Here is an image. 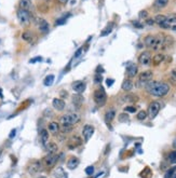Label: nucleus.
<instances>
[{
	"label": "nucleus",
	"mask_w": 176,
	"mask_h": 178,
	"mask_svg": "<svg viewBox=\"0 0 176 178\" xmlns=\"http://www.w3.org/2000/svg\"><path fill=\"white\" fill-rule=\"evenodd\" d=\"M146 91L153 96L163 97L170 92V85L165 82L149 81L146 84Z\"/></svg>",
	"instance_id": "1"
},
{
	"label": "nucleus",
	"mask_w": 176,
	"mask_h": 178,
	"mask_svg": "<svg viewBox=\"0 0 176 178\" xmlns=\"http://www.w3.org/2000/svg\"><path fill=\"white\" fill-rule=\"evenodd\" d=\"M80 121V116L77 113H68L61 117L59 122L62 125H74Z\"/></svg>",
	"instance_id": "2"
},
{
	"label": "nucleus",
	"mask_w": 176,
	"mask_h": 178,
	"mask_svg": "<svg viewBox=\"0 0 176 178\" xmlns=\"http://www.w3.org/2000/svg\"><path fill=\"white\" fill-rule=\"evenodd\" d=\"M93 97H94V102L96 103V105L99 107H103L107 102V94L103 87H99L95 91Z\"/></svg>",
	"instance_id": "3"
},
{
	"label": "nucleus",
	"mask_w": 176,
	"mask_h": 178,
	"mask_svg": "<svg viewBox=\"0 0 176 178\" xmlns=\"http://www.w3.org/2000/svg\"><path fill=\"white\" fill-rule=\"evenodd\" d=\"M59 161V155H56V153H49L43 158L42 162L43 165L48 168H52L55 166V164Z\"/></svg>",
	"instance_id": "4"
},
{
	"label": "nucleus",
	"mask_w": 176,
	"mask_h": 178,
	"mask_svg": "<svg viewBox=\"0 0 176 178\" xmlns=\"http://www.w3.org/2000/svg\"><path fill=\"white\" fill-rule=\"evenodd\" d=\"M17 19H19L21 24H23V25H28L30 23V21H31V15H30L29 11L20 9L17 11Z\"/></svg>",
	"instance_id": "5"
},
{
	"label": "nucleus",
	"mask_w": 176,
	"mask_h": 178,
	"mask_svg": "<svg viewBox=\"0 0 176 178\" xmlns=\"http://www.w3.org/2000/svg\"><path fill=\"white\" fill-rule=\"evenodd\" d=\"M160 108H161V105L158 102H151L149 104V106H148V113H147V116L149 117L150 119H155L158 116V113H159Z\"/></svg>",
	"instance_id": "6"
},
{
	"label": "nucleus",
	"mask_w": 176,
	"mask_h": 178,
	"mask_svg": "<svg viewBox=\"0 0 176 178\" xmlns=\"http://www.w3.org/2000/svg\"><path fill=\"white\" fill-rule=\"evenodd\" d=\"M153 77V74L151 70H145L143 72H140V76H138V82L140 83H144L147 84L149 82Z\"/></svg>",
	"instance_id": "7"
},
{
	"label": "nucleus",
	"mask_w": 176,
	"mask_h": 178,
	"mask_svg": "<svg viewBox=\"0 0 176 178\" xmlns=\"http://www.w3.org/2000/svg\"><path fill=\"white\" fill-rule=\"evenodd\" d=\"M42 171V164H41V162L39 161H34L30 163V165L28 166V172H29V174L31 175H36L38 173Z\"/></svg>",
	"instance_id": "8"
},
{
	"label": "nucleus",
	"mask_w": 176,
	"mask_h": 178,
	"mask_svg": "<svg viewBox=\"0 0 176 178\" xmlns=\"http://www.w3.org/2000/svg\"><path fill=\"white\" fill-rule=\"evenodd\" d=\"M36 25H37V27H38V29H39L42 34H47V32L49 31L50 25H49V23L47 22L44 19H37Z\"/></svg>",
	"instance_id": "9"
},
{
	"label": "nucleus",
	"mask_w": 176,
	"mask_h": 178,
	"mask_svg": "<svg viewBox=\"0 0 176 178\" xmlns=\"http://www.w3.org/2000/svg\"><path fill=\"white\" fill-rule=\"evenodd\" d=\"M138 61H140V65H144V66H147L151 63V53L149 51H144L142 54L140 55L138 57Z\"/></svg>",
	"instance_id": "10"
},
{
	"label": "nucleus",
	"mask_w": 176,
	"mask_h": 178,
	"mask_svg": "<svg viewBox=\"0 0 176 178\" xmlns=\"http://www.w3.org/2000/svg\"><path fill=\"white\" fill-rule=\"evenodd\" d=\"M93 133H94V127L90 124H87L84 125L83 129H82V136H83V139H84V142H89L90 138L92 137L93 135Z\"/></svg>",
	"instance_id": "11"
},
{
	"label": "nucleus",
	"mask_w": 176,
	"mask_h": 178,
	"mask_svg": "<svg viewBox=\"0 0 176 178\" xmlns=\"http://www.w3.org/2000/svg\"><path fill=\"white\" fill-rule=\"evenodd\" d=\"M81 144H82V139L80 138L79 136L75 135V136H72V137L69 138L67 146H68L69 149H74V148H76V147L80 146Z\"/></svg>",
	"instance_id": "12"
},
{
	"label": "nucleus",
	"mask_w": 176,
	"mask_h": 178,
	"mask_svg": "<svg viewBox=\"0 0 176 178\" xmlns=\"http://www.w3.org/2000/svg\"><path fill=\"white\" fill-rule=\"evenodd\" d=\"M125 72H127V77L129 78H134L137 74V72H138V67H137V65L136 64H130L127 67Z\"/></svg>",
	"instance_id": "13"
},
{
	"label": "nucleus",
	"mask_w": 176,
	"mask_h": 178,
	"mask_svg": "<svg viewBox=\"0 0 176 178\" xmlns=\"http://www.w3.org/2000/svg\"><path fill=\"white\" fill-rule=\"evenodd\" d=\"M85 83L84 82H82V81H77V82H75V83L72 84V89H74V91H75L77 94H81L84 92L85 90Z\"/></svg>",
	"instance_id": "14"
},
{
	"label": "nucleus",
	"mask_w": 176,
	"mask_h": 178,
	"mask_svg": "<svg viewBox=\"0 0 176 178\" xmlns=\"http://www.w3.org/2000/svg\"><path fill=\"white\" fill-rule=\"evenodd\" d=\"M52 105L54 107V109L57 110V111H63L65 108V102L61 98H54L52 102Z\"/></svg>",
	"instance_id": "15"
},
{
	"label": "nucleus",
	"mask_w": 176,
	"mask_h": 178,
	"mask_svg": "<svg viewBox=\"0 0 176 178\" xmlns=\"http://www.w3.org/2000/svg\"><path fill=\"white\" fill-rule=\"evenodd\" d=\"M59 131H61V127H59V123L57 122H50L49 123V126H48V132H50L51 134L53 135H56L59 134Z\"/></svg>",
	"instance_id": "16"
},
{
	"label": "nucleus",
	"mask_w": 176,
	"mask_h": 178,
	"mask_svg": "<svg viewBox=\"0 0 176 178\" xmlns=\"http://www.w3.org/2000/svg\"><path fill=\"white\" fill-rule=\"evenodd\" d=\"M80 161H79V159L77 157H72V158H69V160L67 161V167L69 169H75L77 166L79 165Z\"/></svg>",
	"instance_id": "17"
},
{
	"label": "nucleus",
	"mask_w": 176,
	"mask_h": 178,
	"mask_svg": "<svg viewBox=\"0 0 176 178\" xmlns=\"http://www.w3.org/2000/svg\"><path fill=\"white\" fill-rule=\"evenodd\" d=\"M164 57H165V55H163L162 53H158V54H156L151 58V61H152V64L155 66H158V65H160L164 61Z\"/></svg>",
	"instance_id": "18"
},
{
	"label": "nucleus",
	"mask_w": 176,
	"mask_h": 178,
	"mask_svg": "<svg viewBox=\"0 0 176 178\" xmlns=\"http://www.w3.org/2000/svg\"><path fill=\"white\" fill-rule=\"evenodd\" d=\"M40 142L43 146H46L49 142V132L47 129H41L40 132Z\"/></svg>",
	"instance_id": "19"
},
{
	"label": "nucleus",
	"mask_w": 176,
	"mask_h": 178,
	"mask_svg": "<svg viewBox=\"0 0 176 178\" xmlns=\"http://www.w3.org/2000/svg\"><path fill=\"white\" fill-rule=\"evenodd\" d=\"M121 89H122L124 92H130V91L133 89V82H132L130 79H125V80L122 82Z\"/></svg>",
	"instance_id": "20"
},
{
	"label": "nucleus",
	"mask_w": 176,
	"mask_h": 178,
	"mask_svg": "<svg viewBox=\"0 0 176 178\" xmlns=\"http://www.w3.org/2000/svg\"><path fill=\"white\" fill-rule=\"evenodd\" d=\"M46 149H47V151L49 152V153H56L57 152V150H59V147H57V145H56L55 142H48L46 146Z\"/></svg>",
	"instance_id": "21"
},
{
	"label": "nucleus",
	"mask_w": 176,
	"mask_h": 178,
	"mask_svg": "<svg viewBox=\"0 0 176 178\" xmlns=\"http://www.w3.org/2000/svg\"><path fill=\"white\" fill-rule=\"evenodd\" d=\"M20 9L29 11L31 9V2L30 0H20Z\"/></svg>",
	"instance_id": "22"
},
{
	"label": "nucleus",
	"mask_w": 176,
	"mask_h": 178,
	"mask_svg": "<svg viewBox=\"0 0 176 178\" xmlns=\"http://www.w3.org/2000/svg\"><path fill=\"white\" fill-rule=\"evenodd\" d=\"M112 28H114V23H109L106 27H105L103 30H102L101 32V36L102 37H105V36H108L109 34H110L111 31H112Z\"/></svg>",
	"instance_id": "23"
},
{
	"label": "nucleus",
	"mask_w": 176,
	"mask_h": 178,
	"mask_svg": "<svg viewBox=\"0 0 176 178\" xmlns=\"http://www.w3.org/2000/svg\"><path fill=\"white\" fill-rule=\"evenodd\" d=\"M167 3H169V0H155L153 6H156L157 9H163L167 6Z\"/></svg>",
	"instance_id": "24"
},
{
	"label": "nucleus",
	"mask_w": 176,
	"mask_h": 178,
	"mask_svg": "<svg viewBox=\"0 0 176 178\" xmlns=\"http://www.w3.org/2000/svg\"><path fill=\"white\" fill-rule=\"evenodd\" d=\"M114 116H116V112H114V110H109V111H107L106 112V114H105V121H106V123H109L114 120Z\"/></svg>",
	"instance_id": "25"
},
{
	"label": "nucleus",
	"mask_w": 176,
	"mask_h": 178,
	"mask_svg": "<svg viewBox=\"0 0 176 178\" xmlns=\"http://www.w3.org/2000/svg\"><path fill=\"white\" fill-rule=\"evenodd\" d=\"M53 176L55 178H63L65 176V173H64V169L62 167H56L53 172Z\"/></svg>",
	"instance_id": "26"
},
{
	"label": "nucleus",
	"mask_w": 176,
	"mask_h": 178,
	"mask_svg": "<svg viewBox=\"0 0 176 178\" xmlns=\"http://www.w3.org/2000/svg\"><path fill=\"white\" fill-rule=\"evenodd\" d=\"M153 21H155V23L159 24V25H161V24H163V23L166 22V15H163V14H158V15H156V17L153 19Z\"/></svg>",
	"instance_id": "27"
},
{
	"label": "nucleus",
	"mask_w": 176,
	"mask_h": 178,
	"mask_svg": "<svg viewBox=\"0 0 176 178\" xmlns=\"http://www.w3.org/2000/svg\"><path fill=\"white\" fill-rule=\"evenodd\" d=\"M33 38H34V36L30 31H24L23 34H22V39L27 42H31Z\"/></svg>",
	"instance_id": "28"
},
{
	"label": "nucleus",
	"mask_w": 176,
	"mask_h": 178,
	"mask_svg": "<svg viewBox=\"0 0 176 178\" xmlns=\"http://www.w3.org/2000/svg\"><path fill=\"white\" fill-rule=\"evenodd\" d=\"M53 81H54V76L53 74H49V76H47L44 81H43V83L46 86H51L53 84Z\"/></svg>",
	"instance_id": "29"
},
{
	"label": "nucleus",
	"mask_w": 176,
	"mask_h": 178,
	"mask_svg": "<svg viewBox=\"0 0 176 178\" xmlns=\"http://www.w3.org/2000/svg\"><path fill=\"white\" fill-rule=\"evenodd\" d=\"M166 22L169 24H175L176 23V13H171L166 16Z\"/></svg>",
	"instance_id": "30"
},
{
	"label": "nucleus",
	"mask_w": 176,
	"mask_h": 178,
	"mask_svg": "<svg viewBox=\"0 0 176 178\" xmlns=\"http://www.w3.org/2000/svg\"><path fill=\"white\" fill-rule=\"evenodd\" d=\"M170 81L172 84H176V68L172 69L170 72Z\"/></svg>",
	"instance_id": "31"
},
{
	"label": "nucleus",
	"mask_w": 176,
	"mask_h": 178,
	"mask_svg": "<svg viewBox=\"0 0 176 178\" xmlns=\"http://www.w3.org/2000/svg\"><path fill=\"white\" fill-rule=\"evenodd\" d=\"M123 98L125 102H136L137 100V96L132 95V94H130V95H125V96H123Z\"/></svg>",
	"instance_id": "32"
},
{
	"label": "nucleus",
	"mask_w": 176,
	"mask_h": 178,
	"mask_svg": "<svg viewBox=\"0 0 176 178\" xmlns=\"http://www.w3.org/2000/svg\"><path fill=\"white\" fill-rule=\"evenodd\" d=\"M169 161L173 164H176V151H172L169 154Z\"/></svg>",
	"instance_id": "33"
},
{
	"label": "nucleus",
	"mask_w": 176,
	"mask_h": 178,
	"mask_svg": "<svg viewBox=\"0 0 176 178\" xmlns=\"http://www.w3.org/2000/svg\"><path fill=\"white\" fill-rule=\"evenodd\" d=\"M147 118V112L145 111V110H140V112L137 113V119L138 120H145Z\"/></svg>",
	"instance_id": "34"
},
{
	"label": "nucleus",
	"mask_w": 176,
	"mask_h": 178,
	"mask_svg": "<svg viewBox=\"0 0 176 178\" xmlns=\"http://www.w3.org/2000/svg\"><path fill=\"white\" fill-rule=\"evenodd\" d=\"M119 121L120 122H127V121H129V116L127 113H121V114H119Z\"/></svg>",
	"instance_id": "35"
},
{
	"label": "nucleus",
	"mask_w": 176,
	"mask_h": 178,
	"mask_svg": "<svg viewBox=\"0 0 176 178\" xmlns=\"http://www.w3.org/2000/svg\"><path fill=\"white\" fill-rule=\"evenodd\" d=\"M175 172H176V167H173V168H171V169H169V171L166 172L165 177L164 178H172V176L174 175Z\"/></svg>",
	"instance_id": "36"
},
{
	"label": "nucleus",
	"mask_w": 176,
	"mask_h": 178,
	"mask_svg": "<svg viewBox=\"0 0 176 178\" xmlns=\"http://www.w3.org/2000/svg\"><path fill=\"white\" fill-rule=\"evenodd\" d=\"M124 111H127V112H135V111H136V107L127 106V107L124 108Z\"/></svg>",
	"instance_id": "37"
},
{
	"label": "nucleus",
	"mask_w": 176,
	"mask_h": 178,
	"mask_svg": "<svg viewBox=\"0 0 176 178\" xmlns=\"http://www.w3.org/2000/svg\"><path fill=\"white\" fill-rule=\"evenodd\" d=\"M102 80H103V78H102V74H95V77H94L95 83H101Z\"/></svg>",
	"instance_id": "38"
},
{
	"label": "nucleus",
	"mask_w": 176,
	"mask_h": 178,
	"mask_svg": "<svg viewBox=\"0 0 176 178\" xmlns=\"http://www.w3.org/2000/svg\"><path fill=\"white\" fill-rule=\"evenodd\" d=\"M147 16H148V12H147V11H145V10H143V11H140V19H147Z\"/></svg>",
	"instance_id": "39"
},
{
	"label": "nucleus",
	"mask_w": 176,
	"mask_h": 178,
	"mask_svg": "<svg viewBox=\"0 0 176 178\" xmlns=\"http://www.w3.org/2000/svg\"><path fill=\"white\" fill-rule=\"evenodd\" d=\"M93 172H94V167H93V166H89V167L85 168V173L88 175H92Z\"/></svg>",
	"instance_id": "40"
},
{
	"label": "nucleus",
	"mask_w": 176,
	"mask_h": 178,
	"mask_svg": "<svg viewBox=\"0 0 176 178\" xmlns=\"http://www.w3.org/2000/svg\"><path fill=\"white\" fill-rule=\"evenodd\" d=\"M66 22V19L65 17H62V19H59L57 21L55 22V25L57 26V25H62V24H64V23Z\"/></svg>",
	"instance_id": "41"
},
{
	"label": "nucleus",
	"mask_w": 176,
	"mask_h": 178,
	"mask_svg": "<svg viewBox=\"0 0 176 178\" xmlns=\"http://www.w3.org/2000/svg\"><path fill=\"white\" fill-rule=\"evenodd\" d=\"M83 52V48H80V49H78L77 51H76V53H75V57L77 58V57H79L80 55H81V53Z\"/></svg>",
	"instance_id": "42"
},
{
	"label": "nucleus",
	"mask_w": 176,
	"mask_h": 178,
	"mask_svg": "<svg viewBox=\"0 0 176 178\" xmlns=\"http://www.w3.org/2000/svg\"><path fill=\"white\" fill-rule=\"evenodd\" d=\"M133 25L135 26V27H137V28H142V27H143V25H142L140 23L135 22V21H133Z\"/></svg>",
	"instance_id": "43"
},
{
	"label": "nucleus",
	"mask_w": 176,
	"mask_h": 178,
	"mask_svg": "<svg viewBox=\"0 0 176 178\" xmlns=\"http://www.w3.org/2000/svg\"><path fill=\"white\" fill-rule=\"evenodd\" d=\"M106 83H107L108 86H111V85L114 84V80H112V79H107V81H106Z\"/></svg>",
	"instance_id": "44"
},
{
	"label": "nucleus",
	"mask_w": 176,
	"mask_h": 178,
	"mask_svg": "<svg viewBox=\"0 0 176 178\" xmlns=\"http://www.w3.org/2000/svg\"><path fill=\"white\" fill-rule=\"evenodd\" d=\"M146 24H148V25H153V24H155V21H153L152 19H148L146 21Z\"/></svg>",
	"instance_id": "45"
},
{
	"label": "nucleus",
	"mask_w": 176,
	"mask_h": 178,
	"mask_svg": "<svg viewBox=\"0 0 176 178\" xmlns=\"http://www.w3.org/2000/svg\"><path fill=\"white\" fill-rule=\"evenodd\" d=\"M15 132H16L15 129H12V132H11V134H10V138H12L13 136H15Z\"/></svg>",
	"instance_id": "46"
},
{
	"label": "nucleus",
	"mask_w": 176,
	"mask_h": 178,
	"mask_svg": "<svg viewBox=\"0 0 176 178\" xmlns=\"http://www.w3.org/2000/svg\"><path fill=\"white\" fill-rule=\"evenodd\" d=\"M41 61V57H37V58H34V59H31V61H30V63H34V61Z\"/></svg>",
	"instance_id": "47"
},
{
	"label": "nucleus",
	"mask_w": 176,
	"mask_h": 178,
	"mask_svg": "<svg viewBox=\"0 0 176 178\" xmlns=\"http://www.w3.org/2000/svg\"><path fill=\"white\" fill-rule=\"evenodd\" d=\"M59 2H61V3H63V4H65V3L68 2L69 0H59Z\"/></svg>",
	"instance_id": "48"
},
{
	"label": "nucleus",
	"mask_w": 176,
	"mask_h": 178,
	"mask_svg": "<svg viewBox=\"0 0 176 178\" xmlns=\"http://www.w3.org/2000/svg\"><path fill=\"white\" fill-rule=\"evenodd\" d=\"M173 147H174V148L176 149V138L174 139V142H173Z\"/></svg>",
	"instance_id": "49"
},
{
	"label": "nucleus",
	"mask_w": 176,
	"mask_h": 178,
	"mask_svg": "<svg viewBox=\"0 0 176 178\" xmlns=\"http://www.w3.org/2000/svg\"><path fill=\"white\" fill-rule=\"evenodd\" d=\"M172 178H176V172H175V173H174V175H173V176H172Z\"/></svg>",
	"instance_id": "50"
},
{
	"label": "nucleus",
	"mask_w": 176,
	"mask_h": 178,
	"mask_svg": "<svg viewBox=\"0 0 176 178\" xmlns=\"http://www.w3.org/2000/svg\"><path fill=\"white\" fill-rule=\"evenodd\" d=\"M172 29H173V30H176V26H173Z\"/></svg>",
	"instance_id": "51"
},
{
	"label": "nucleus",
	"mask_w": 176,
	"mask_h": 178,
	"mask_svg": "<svg viewBox=\"0 0 176 178\" xmlns=\"http://www.w3.org/2000/svg\"><path fill=\"white\" fill-rule=\"evenodd\" d=\"M103 1H104V0H101V2H103Z\"/></svg>",
	"instance_id": "52"
},
{
	"label": "nucleus",
	"mask_w": 176,
	"mask_h": 178,
	"mask_svg": "<svg viewBox=\"0 0 176 178\" xmlns=\"http://www.w3.org/2000/svg\"><path fill=\"white\" fill-rule=\"evenodd\" d=\"M41 178H44V177H41Z\"/></svg>",
	"instance_id": "53"
}]
</instances>
